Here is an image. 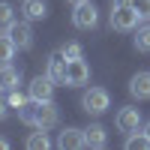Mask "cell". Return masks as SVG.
I'll list each match as a JSON object with an SVG mask.
<instances>
[{"mask_svg": "<svg viewBox=\"0 0 150 150\" xmlns=\"http://www.w3.org/2000/svg\"><path fill=\"white\" fill-rule=\"evenodd\" d=\"M6 99H9V105H12V108H21V105H27V99H30V96H24V93H18V90H9Z\"/></svg>", "mask_w": 150, "mask_h": 150, "instance_id": "44dd1931", "label": "cell"}, {"mask_svg": "<svg viewBox=\"0 0 150 150\" xmlns=\"http://www.w3.org/2000/svg\"><path fill=\"white\" fill-rule=\"evenodd\" d=\"M21 15L27 18V21H42L48 15L45 0H24V3H21Z\"/></svg>", "mask_w": 150, "mask_h": 150, "instance_id": "4fadbf2b", "label": "cell"}, {"mask_svg": "<svg viewBox=\"0 0 150 150\" xmlns=\"http://www.w3.org/2000/svg\"><path fill=\"white\" fill-rule=\"evenodd\" d=\"M27 147H30V150H48V147H51V141H48L45 129H39V132H30V135H27Z\"/></svg>", "mask_w": 150, "mask_h": 150, "instance_id": "e0dca14e", "label": "cell"}, {"mask_svg": "<svg viewBox=\"0 0 150 150\" xmlns=\"http://www.w3.org/2000/svg\"><path fill=\"white\" fill-rule=\"evenodd\" d=\"M45 75H48L54 84H66V57L60 54V51L48 57V69H45Z\"/></svg>", "mask_w": 150, "mask_h": 150, "instance_id": "30bf717a", "label": "cell"}, {"mask_svg": "<svg viewBox=\"0 0 150 150\" xmlns=\"http://www.w3.org/2000/svg\"><path fill=\"white\" fill-rule=\"evenodd\" d=\"M135 48L144 54H150V24H144V27H135Z\"/></svg>", "mask_w": 150, "mask_h": 150, "instance_id": "2e32d148", "label": "cell"}, {"mask_svg": "<svg viewBox=\"0 0 150 150\" xmlns=\"http://www.w3.org/2000/svg\"><path fill=\"white\" fill-rule=\"evenodd\" d=\"M9 108H12V105H9V99H6V96H0V120H6Z\"/></svg>", "mask_w": 150, "mask_h": 150, "instance_id": "603a6c76", "label": "cell"}, {"mask_svg": "<svg viewBox=\"0 0 150 150\" xmlns=\"http://www.w3.org/2000/svg\"><path fill=\"white\" fill-rule=\"evenodd\" d=\"M27 96L36 99V102H51V96H54V81L48 78V75H36V78L30 81V87H27Z\"/></svg>", "mask_w": 150, "mask_h": 150, "instance_id": "8992f818", "label": "cell"}, {"mask_svg": "<svg viewBox=\"0 0 150 150\" xmlns=\"http://www.w3.org/2000/svg\"><path fill=\"white\" fill-rule=\"evenodd\" d=\"M18 84H21V69L12 66V63H3V66H0V90H3V93L18 90Z\"/></svg>", "mask_w": 150, "mask_h": 150, "instance_id": "8fae6325", "label": "cell"}, {"mask_svg": "<svg viewBox=\"0 0 150 150\" xmlns=\"http://www.w3.org/2000/svg\"><path fill=\"white\" fill-rule=\"evenodd\" d=\"M132 6L141 12V18H144V21H150V0H132Z\"/></svg>", "mask_w": 150, "mask_h": 150, "instance_id": "7402d4cb", "label": "cell"}, {"mask_svg": "<svg viewBox=\"0 0 150 150\" xmlns=\"http://www.w3.org/2000/svg\"><path fill=\"white\" fill-rule=\"evenodd\" d=\"M141 132H144V135H147V138H150V120L144 123V129H141Z\"/></svg>", "mask_w": 150, "mask_h": 150, "instance_id": "cb8c5ba5", "label": "cell"}, {"mask_svg": "<svg viewBox=\"0 0 150 150\" xmlns=\"http://www.w3.org/2000/svg\"><path fill=\"white\" fill-rule=\"evenodd\" d=\"M12 21H15V12H12V6L6 3V0H0V30H6Z\"/></svg>", "mask_w": 150, "mask_h": 150, "instance_id": "ac0fdd59", "label": "cell"}, {"mask_svg": "<svg viewBox=\"0 0 150 150\" xmlns=\"http://www.w3.org/2000/svg\"><path fill=\"white\" fill-rule=\"evenodd\" d=\"M18 117H21V123L36 126V129H51L60 120L54 102H36V99H27V105L18 108Z\"/></svg>", "mask_w": 150, "mask_h": 150, "instance_id": "6da1fadb", "label": "cell"}, {"mask_svg": "<svg viewBox=\"0 0 150 150\" xmlns=\"http://www.w3.org/2000/svg\"><path fill=\"white\" fill-rule=\"evenodd\" d=\"M126 147H129V150H147V147H150V138H147L144 132H141V135H135V132H132V135H129V141H126Z\"/></svg>", "mask_w": 150, "mask_h": 150, "instance_id": "d6986e66", "label": "cell"}, {"mask_svg": "<svg viewBox=\"0 0 150 150\" xmlns=\"http://www.w3.org/2000/svg\"><path fill=\"white\" fill-rule=\"evenodd\" d=\"M69 3H72V6H75V3H81V0H69Z\"/></svg>", "mask_w": 150, "mask_h": 150, "instance_id": "484cf974", "label": "cell"}, {"mask_svg": "<svg viewBox=\"0 0 150 150\" xmlns=\"http://www.w3.org/2000/svg\"><path fill=\"white\" fill-rule=\"evenodd\" d=\"M129 93L135 99H150V72H138L129 81Z\"/></svg>", "mask_w": 150, "mask_h": 150, "instance_id": "7c38bea8", "label": "cell"}, {"mask_svg": "<svg viewBox=\"0 0 150 150\" xmlns=\"http://www.w3.org/2000/svg\"><path fill=\"white\" fill-rule=\"evenodd\" d=\"M15 42H12V36L9 33H3V36H0V66H3V63H9V60L12 57H15Z\"/></svg>", "mask_w": 150, "mask_h": 150, "instance_id": "9a60e30c", "label": "cell"}, {"mask_svg": "<svg viewBox=\"0 0 150 150\" xmlns=\"http://www.w3.org/2000/svg\"><path fill=\"white\" fill-rule=\"evenodd\" d=\"M6 33L12 36V42H15L21 51H27V48H33V27H30V21L24 18V21H12Z\"/></svg>", "mask_w": 150, "mask_h": 150, "instance_id": "5b68a950", "label": "cell"}, {"mask_svg": "<svg viewBox=\"0 0 150 150\" xmlns=\"http://www.w3.org/2000/svg\"><path fill=\"white\" fill-rule=\"evenodd\" d=\"M114 126L120 132H126V135L138 132V126H141V111L138 108H120L117 117H114Z\"/></svg>", "mask_w": 150, "mask_h": 150, "instance_id": "ba28073f", "label": "cell"}, {"mask_svg": "<svg viewBox=\"0 0 150 150\" xmlns=\"http://www.w3.org/2000/svg\"><path fill=\"white\" fill-rule=\"evenodd\" d=\"M60 54H63L66 60H75V57H81L84 51H81V45H78V42H66L63 48H60Z\"/></svg>", "mask_w": 150, "mask_h": 150, "instance_id": "ffe728a7", "label": "cell"}, {"mask_svg": "<svg viewBox=\"0 0 150 150\" xmlns=\"http://www.w3.org/2000/svg\"><path fill=\"white\" fill-rule=\"evenodd\" d=\"M57 147L60 150H81L87 147V138H84V129H75V126H66L57 138Z\"/></svg>", "mask_w": 150, "mask_h": 150, "instance_id": "9c48e42d", "label": "cell"}, {"mask_svg": "<svg viewBox=\"0 0 150 150\" xmlns=\"http://www.w3.org/2000/svg\"><path fill=\"white\" fill-rule=\"evenodd\" d=\"M81 105H84L87 114H105L108 105H111V96H108L105 87H90V90L81 96Z\"/></svg>", "mask_w": 150, "mask_h": 150, "instance_id": "3957f363", "label": "cell"}, {"mask_svg": "<svg viewBox=\"0 0 150 150\" xmlns=\"http://www.w3.org/2000/svg\"><path fill=\"white\" fill-rule=\"evenodd\" d=\"M72 24H75L78 30H93L96 24H99V12H96V6L90 3V0L75 3V9H72Z\"/></svg>", "mask_w": 150, "mask_h": 150, "instance_id": "277c9868", "label": "cell"}, {"mask_svg": "<svg viewBox=\"0 0 150 150\" xmlns=\"http://www.w3.org/2000/svg\"><path fill=\"white\" fill-rule=\"evenodd\" d=\"M141 12L132 6V0H111V27L114 30H123V33H129L135 30L141 24Z\"/></svg>", "mask_w": 150, "mask_h": 150, "instance_id": "7a4b0ae2", "label": "cell"}, {"mask_svg": "<svg viewBox=\"0 0 150 150\" xmlns=\"http://www.w3.org/2000/svg\"><path fill=\"white\" fill-rule=\"evenodd\" d=\"M87 78H90V66L81 57L66 60V84L69 87H81V84H87Z\"/></svg>", "mask_w": 150, "mask_h": 150, "instance_id": "52a82bcc", "label": "cell"}, {"mask_svg": "<svg viewBox=\"0 0 150 150\" xmlns=\"http://www.w3.org/2000/svg\"><path fill=\"white\" fill-rule=\"evenodd\" d=\"M84 138H87V147H96V150L108 144V135H105L102 123H90V126L84 129Z\"/></svg>", "mask_w": 150, "mask_h": 150, "instance_id": "5bb4252c", "label": "cell"}, {"mask_svg": "<svg viewBox=\"0 0 150 150\" xmlns=\"http://www.w3.org/2000/svg\"><path fill=\"white\" fill-rule=\"evenodd\" d=\"M6 147H9V141H6V138H0V150H6Z\"/></svg>", "mask_w": 150, "mask_h": 150, "instance_id": "d4e9b609", "label": "cell"}]
</instances>
